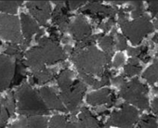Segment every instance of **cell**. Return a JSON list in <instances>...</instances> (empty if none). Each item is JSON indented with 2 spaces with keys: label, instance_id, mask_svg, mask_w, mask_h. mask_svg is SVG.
Instances as JSON below:
<instances>
[{
  "label": "cell",
  "instance_id": "1",
  "mask_svg": "<svg viewBox=\"0 0 158 128\" xmlns=\"http://www.w3.org/2000/svg\"><path fill=\"white\" fill-rule=\"evenodd\" d=\"M110 59V55L99 51L93 46L84 50L73 51L72 55V60L76 65L79 73L87 74L102 75Z\"/></svg>",
  "mask_w": 158,
  "mask_h": 128
},
{
  "label": "cell",
  "instance_id": "2",
  "mask_svg": "<svg viewBox=\"0 0 158 128\" xmlns=\"http://www.w3.org/2000/svg\"><path fill=\"white\" fill-rule=\"evenodd\" d=\"M18 111L23 115L48 114V109L43 100L38 97L36 92L27 84H23L17 91Z\"/></svg>",
  "mask_w": 158,
  "mask_h": 128
},
{
  "label": "cell",
  "instance_id": "3",
  "mask_svg": "<svg viewBox=\"0 0 158 128\" xmlns=\"http://www.w3.org/2000/svg\"><path fill=\"white\" fill-rule=\"evenodd\" d=\"M124 34L134 44H139L143 37L152 31V24L148 16H141L135 21L129 22L128 21L120 24Z\"/></svg>",
  "mask_w": 158,
  "mask_h": 128
},
{
  "label": "cell",
  "instance_id": "4",
  "mask_svg": "<svg viewBox=\"0 0 158 128\" xmlns=\"http://www.w3.org/2000/svg\"><path fill=\"white\" fill-rule=\"evenodd\" d=\"M147 87L140 84L137 78H134L129 83L125 84L121 87L120 97L128 102L138 106L140 109L148 108V99L146 97Z\"/></svg>",
  "mask_w": 158,
  "mask_h": 128
},
{
  "label": "cell",
  "instance_id": "5",
  "mask_svg": "<svg viewBox=\"0 0 158 128\" xmlns=\"http://www.w3.org/2000/svg\"><path fill=\"white\" fill-rule=\"evenodd\" d=\"M0 37L12 43H23L20 33V22L17 17L0 15Z\"/></svg>",
  "mask_w": 158,
  "mask_h": 128
},
{
  "label": "cell",
  "instance_id": "6",
  "mask_svg": "<svg viewBox=\"0 0 158 128\" xmlns=\"http://www.w3.org/2000/svg\"><path fill=\"white\" fill-rule=\"evenodd\" d=\"M138 120L137 110L125 104L122 106L121 110L118 111H114L108 120V125H114L120 128H132L133 124Z\"/></svg>",
  "mask_w": 158,
  "mask_h": 128
},
{
  "label": "cell",
  "instance_id": "7",
  "mask_svg": "<svg viewBox=\"0 0 158 128\" xmlns=\"http://www.w3.org/2000/svg\"><path fill=\"white\" fill-rule=\"evenodd\" d=\"M86 90V85L83 82L77 80L73 82V85L70 89L60 93V98L67 105L69 110L74 111L77 110L79 104L81 103L83 95Z\"/></svg>",
  "mask_w": 158,
  "mask_h": 128
},
{
  "label": "cell",
  "instance_id": "8",
  "mask_svg": "<svg viewBox=\"0 0 158 128\" xmlns=\"http://www.w3.org/2000/svg\"><path fill=\"white\" fill-rule=\"evenodd\" d=\"M39 46L41 47L46 63L54 64L56 62L64 60L66 58L65 52L60 48L59 44L50 38L42 37L39 41Z\"/></svg>",
  "mask_w": 158,
  "mask_h": 128
},
{
  "label": "cell",
  "instance_id": "9",
  "mask_svg": "<svg viewBox=\"0 0 158 128\" xmlns=\"http://www.w3.org/2000/svg\"><path fill=\"white\" fill-rule=\"evenodd\" d=\"M14 74V62L10 57L0 55V91L6 90L11 84Z\"/></svg>",
  "mask_w": 158,
  "mask_h": 128
},
{
  "label": "cell",
  "instance_id": "10",
  "mask_svg": "<svg viewBox=\"0 0 158 128\" xmlns=\"http://www.w3.org/2000/svg\"><path fill=\"white\" fill-rule=\"evenodd\" d=\"M31 14L42 25L48 26L47 21L50 17V5L48 1H31L26 4Z\"/></svg>",
  "mask_w": 158,
  "mask_h": 128
},
{
  "label": "cell",
  "instance_id": "11",
  "mask_svg": "<svg viewBox=\"0 0 158 128\" xmlns=\"http://www.w3.org/2000/svg\"><path fill=\"white\" fill-rule=\"evenodd\" d=\"M82 12L85 14L91 15L94 19H96L99 22L105 16L114 18V16L115 15L117 10L114 8H110V7L102 5L98 1H91L85 7V9L82 10Z\"/></svg>",
  "mask_w": 158,
  "mask_h": 128
},
{
  "label": "cell",
  "instance_id": "12",
  "mask_svg": "<svg viewBox=\"0 0 158 128\" xmlns=\"http://www.w3.org/2000/svg\"><path fill=\"white\" fill-rule=\"evenodd\" d=\"M68 28L73 38L78 42L91 34V27L83 16H77Z\"/></svg>",
  "mask_w": 158,
  "mask_h": 128
},
{
  "label": "cell",
  "instance_id": "13",
  "mask_svg": "<svg viewBox=\"0 0 158 128\" xmlns=\"http://www.w3.org/2000/svg\"><path fill=\"white\" fill-rule=\"evenodd\" d=\"M87 102L93 106L106 103L108 104V107H112L115 103V98L109 88H105L101 91H97L88 95Z\"/></svg>",
  "mask_w": 158,
  "mask_h": 128
},
{
  "label": "cell",
  "instance_id": "14",
  "mask_svg": "<svg viewBox=\"0 0 158 128\" xmlns=\"http://www.w3.org/2000/svg\"><path fill=\"white\" fill-rule=\"evenodd\" d=\"M26 56V64L32 67L33 73L38 72L45 69V58L40 46H35L28 50L25 54Z\"/></svg>",
  "mask_w": 158,
  "mask_h": 128
},
{
  "label": "cell",
  "instance_id": "15",
  "mask_svg": "<svg viewBox=\"0 0 158 128\" xmlns=\"http://www.w3.org/2000/svg\"><path fill=\"white\" fill-rule=\"evenodd\" d=\"M41 97L43 99L46 101L47 105L53 110H61V111H66V109L62 105L60 99L59 97L56 95V93L49 87H42L39 91Z\"/></svg>",
  "mask_w": 158,
  "mask_h": 128
},
{
  "label": "cell",
  "instance_id": "16",
  "mask_svg": "<svg viewBox=\"0 0 158 128\" xmlns=\"http://www.w3.org/2000/svg\"><path fill=\"white\" fill-rule=\"evenodd\" d=\"M22 22H23V35L25 37L26 42L30 43L31 38L33 34L38 31V25L35 22V20H33L29 15L23 13L22 14Z\"/></svg>",
  "mask_w": 158,
  "mask_h": 128
},
{
  "label": "cell",
  "instance_id": "17",
  "mask_svg": "<svg viewBox=\"0 0 158 128\" xmlns=\"http://www.w3.org/2000/svg\"><path fill=\"white\" fill-rule=\"evenodd\" d=\"M79 126L81 128H102L99 122L87 108H82L79 115Z\"/></svg>",
  "mask_w": 158,
  "mask_h": 128
},
{
  "label": "cell",
  "instance_id": "18",
  "mask_svg": "<svg viewBox=\"0 0 158 128\" xmlns=\"http://www.w3.org/2000/svg\"><path fill=\"white\" fill-rule=\"evenodd\" d=\"M73 73L71 70H69V69L63 70L57 78L60 88L62 91L70 89L73 85Z\"/></svg>",
  "mask_w": 158,
  "mask_h": 128
},
{
  "label": "cell",
  "instance_id": "19",
  "mask_svg": "<svg viewBox=\"0 0 158 128\" xmlns=\"http://www.w3.org/2000/svg\"><path fill=\"white\" fill-rule=\"evenodd\" d=\"M50 128H78L76 123L68 122L67 118L62 115H55L49 124Z\"/></svg>",
  "mask_w": 158,
  "mask_h": 128
},
{
  "label": "cell",
  "instance_id": "20",
  "mask_svg": "<svg viewBox=\"0 0 158 128\" xmlns=\"http://www.w3.org/2000/svg\"><path fill=\"white\" fill-rule=\"evenodd\" d=\"M55 72L48 69H43L38 72L34 73V77H33V83L36 84H44L46 82H48L54 77Z\"/></svg>",
  "mask_w": 158,
  "mask_h": 128
},
{
  "label": "cell",
  "instance_id": "21",
  "mask_svg": "<svg viewBox=\"0 0 158 128\" xmlns=\"http://www.w3.org/2000/svg\"><path fill=\"white\" fill-rule=\"evenodd\" d=\"M25 74H26L25 65H24V63L23 62V60L19 59V60L17 61V63H16L15 75L13 76V79H12V82H11L10 86L19 85V84L23 80V78L25 77Z\"/></svg>",
  "mask_w": 158,
  "mask_h": 128
},
{
  "label": "cell",
  "instance_id": "22",
  "mask_svg": "<svg viewBox=\"0 0 158 128\" xmlns=\"http://www.w3.org/2000/svg\"><path fill=\"white\" fill-rule=\"evenodd\" d=\"M142 77L151 85H153L158 80V62L156 60H154L152 65L143 73Z\"/></svg>",
  "mask_w": 158,
  "mask_h": 128
},
{
  "label": "cell",
  "instance_id": "23",
  "mask_svg": "<svg viewBox=\"0 0 158 128\" xmlns=\"http://www.w3.org/2000/svg\"><path fill=\"white\" fill-rule=\"evenodd\" d=\"M0 103H1L4 106V108L7 110V111H8L10 116H12L14 114V111H15V102H14L13 93L10 92L7 98L0 99Z\"/></svg>",
  "mask_w": 158,
  "mask_h": 128
},
{
  "label": "cell",
  "instance_id": "24",
  "mask_svg": "<svg viewBox=\"0 0 158 128\" xmlns=\"http://www.w3.org/2000/svg\"><path fill=\"white\" fill-rule=\"evenodd\" d=\"M23 1H1L0 2V11L14 14L17 11V9L22 5Z\"/></svg>",
  "mask_w": 158,
  "mask_h": 128
},
{
  "label": "cell",
  "instance_id": "25",
  "mask_svg": "<svg viewBox=\"0 0 158 128\" xmlns=\"http://www.w3.org/2000/svg\"><path fill=\"white\" fill-rule=\"evenodd\" d=\"M100 46L102 47V49L105 51L106 54L112 55L113 50H114V37L113 36H102L100 38Z\"/></svg>",
  "mask_w": 158,
  "mask_h": 128
},
{
  "label": "cell",
  "instance_id": "26",
  "mask_svg": "<svg viewBox=\"0 0 158 128\" xmlns=\"http://www.w3.org/2000/svg\"><path fill=\"white\" fill-rule=\"evenodd\" d=\"M27 128H47V119L44 117H32L27 120Z\"/></svg>",
  "mask_w": 158,
  "mask_h": 128
},
{
  "label": "cell",
  "instance_id": "27",
  "mask_svg": "<svg viewBox=\"0 0 158 128\" xmlns=\"http://www.w3.org/2000/svg\"><path fill=\"white\" fill-rule=\"evenodd\" d=\"M139 128H158L155 118L151 115L143 116L139 123Z\"/></svg>",
  "mask_w": 158,
  "mask_h": 128
},
{
  "label": "cell",
  "instance_id": "28",
  "mask_svg": "<svg viewBox=\"0 0 158 128\" xmlns=\"http://www.w3.org/2000/svg\"><path fill=\"white\" fill-rule=\"evenodd\" d=\"M5 53L10 55V56H14L18 59H21L23 57L22 50L17 45H10L5 47Z\"/></svg>",
  "mask_w": 158,
  "mask_h": 128
},
{
  "label": "cell",
  "instance_id": "29",
  "mask_svg": "<svg viewBox=\"0 0 158 128\" xmlns=\"http://www.w3.org/2000/svg\"><path fill=\"white\" fill-rule=\"evenodd\" d=\"M132 6V17L135 19H138L142 16V11H143V4L141 1H132L130 3Z\"/></svg>",
  "mask_w": 158,
  "mask_h": 128
},
{
  "label": "cell",
  "instance_id": "30",
  "mask_svg": "<svg viewBox=\"0 0 158 128\" xmlns=\"http://www.w3.org/2000/svg\"><path fill=\"white\" fill-rule=\"evenodd\" d=\"M140 72V67L139 66H134L131 64H127L125 66V75L127 76H133L138 74Z\"/></svg>",
  "mask_w": 158,
  "mask_h": 128
},
{
  "label": "cell",
  "instance_id": "31",
  "mask_svg": "<svg viewBox=\"0 0 158 128\" xmlns=\"http://www.w3.org/2000/svg\"><path fill=\"white\" fill-rule=\"evenodd\" d=\"M9 116L10 115L4 107H2L1 109H0V128H3L6 125L7 121L9 119Z\"/></svg>",
  "mask_w": 158,
  "mask_h": 128
},
{
  "label": "cell",
  "instance_id": "32",
  "mask_svg": "<svg viewBox=\"0 0 158 128\" xmlns=\"http://www.w3.org/2000/svg\"><path fill=\"white\" fill-rule=\"evenodd\" d=\"M117 40H116V47L119 50H124L127 48V44L126 41V38L122 34H117Z\"/></svg>",
  "mask_w": 158,
  "mask_h": 128
},
{
  "label": "cell",
  "instance_id": "33",
  "mask_svg": "<svg viewBox=\"0 0 158 128\" xmlns=\"http://www.w3.org/2000/svg\"><path fill=\"white\" fill-rule=\"evenodd\" d=\"M124 61H125V57L120 53L117 54L114 58V67H115V68L120 67L121 65L124 64Z\"/></svg>",
  "mask_w": 158,
  "mask_h": 128
},
{
  "label": "cell",
  "instance_id": "34",
  "mask_svg": "<svg viewBox=\"0 0 158 128\" xmlns=\"http://www.w3.org/2000/svg\"><path fill=\"white\" fill-rule=\"evenodd\" d=\"M85 3H86V1H83V0H77V1H69V3H67V8L69 7V9L71 10H75L78 7L84 5Z\"/></svg>",
  "mask_w": 158,
  "mask_h": 128
},
{
  "label": "cell",
  "instance_id": "35",
  "mask_svg": "<svg viewBox=\"0 0 158 128\" xmlns=\"http://www.w3.org/2000/svg\"><path fill=\"white\" fill-rule=\"evenodd\" d=\"M80 76L84 79V81L87 83V84H89V85H90V86H93V85L95 84V82L97 81L91 74H80Z\"/></svg>",
  "mask_w": 158,
  "mask_h": 128
},
{
  "label": "cell",
  "instance_id": "36",
  "mask_svg": "<svg viewBox=\"0 0 158 128\" xmlns=\"http://www.w3.org/2000/svg\"><path fill=\"white\" fill-rule=\"evenodd\" d=\"M149 10L153 16H158V1H149Z\"/></svg>",
  "mask_w": 158,
  "mask_h": 128
},
{
  "label": "cell",
  "instance_id": "37",
  "mask_svg": "<svg viewBox=\"0 0 158 128\" xmlns=\"http://www.w3.org/2000/svg\"><path fill=\"white\" fill-rule=\"evenodd\" d=\"M114 23V18H111L107 22L102 23V24H100L99 27L102 28L104 32H107V31H109L112 28V26H113Z\"/></svg>",
  "mask_w": 158,
  "mask_h": 128
},
{
  "label": "cell",
  "instance_id": "38",
  "mask_svg": "<svg viewBox=\"0 0 158 128\" xmlns=\"http://www.w3.org/2000/svg\"><path fill=\"white\" fill-rule=\"evenodd\" d=\"M10 128H27V119H21L17 122L13 123Z\"/></svg>",
  "mask_w": 158,
  "mask_h": 128
},
{
  "label": "cell",
  "instance_id": "39",
  "mask_svg": "<svg viewBox=\"0 0 158 128\" xmlns=\"http://www.w3.org/2000/svg\"><path fill=\"white\" fill-rule=\"evenodd\" d=\"M113 81V84L116 86H123L125 85V79L123 76H117V77H114L112 79Z\"/></svg>",
  "mask_w": 158,
  "mask_h": 128
},
{
  "label": "cell",
  "instance_id": "40",
  "mask_svg": "<svg viewBox=\"0 0 158 128\" xmlns=\"http://www.w3.org/2000/svg\"><path fill=\"white\" fill-rule=\"evenodd\" d=\"M49 34H50V39L57 42L58 41V38H59V34L57 33V30L54 28V27H49Z\"/></svg>",
  "mask_w": 158,
  "mask_h": 128
},
{
  "label": "cell",
  "instance_id": "41",
  "mask_svg": "<svg viewBox=\"0 0 158 128\" xmlns=\"http://www.w3.org/2000/svg\"><path fill=\"white\" fill-rule=\"evenodd\" d=\"M128 53H129V55L133 56V58L139 57V55H140V47L139 48H128Z\"/></svg>",
  "mask_w": 158,
  "mask_h": 128
},
{
  "label": "cell",
  "instance_id": "42",
  "mask_svg": "<svg viewBox=\"0 0 158 128\" xmlns=\"http://www.w3.org/2000/svg\"><path fill=\"white\" fill-rule=\"evenodd\" d=\"M152 110H153V112L158 114V98L154 99L152 102Z\"/></svg>",
  "mask_w": 158,
  "mask_h": 128
},
{
  "label": "cell",
  "instance_id": "43",
  "mask_svg": "<svg viewBox=\"0 0 158 128\" xmlns=\"http://www.w3.org/2000/svg\"><path fill=\"white\" fill-rule=\"evenodd\" d=\"M43 34H44V31H43V30H39V32H38V34H37V35H36V37H35V40L38 42V41L41 39V37H42Z\"/></svg>",
  "mask_w": 158,
  "mask_h": 128
},
{
  "label": "cell",
  "instance_id": "44",
  "mask_svg": "<svg viewBox=\"0 0 158 128\" xmlns=\"http://www.w3.org/2000/svg\"><path fill=\"white\" fill-rule=\"evenodd\" d=\"M62 42L65 43V44H66V43H69V42H70V38H69V37H63Z\"/></svg>",
  "mask_w": 158,
  "mask_h": 128
},
{
  "label": "cell",
  "instance_id": "45",
  "mask_svg": "<svg viewBox=\"0 0 158 128\" xmlns=\"http://www.w3.org/2000/svg\"><path fill=\"white\" fill-rule=\"evenodd\" d=\"M65 50L71 53V52L73 51V48H72V47H71L70 46H65Z\"/></svg>",
  "mask_w": 158,
  "mask_h": 128
},
{
  "label": "cell",
  "instance_id": "46",
  "mask_svg": "<svg viewBox=\"0 0 158 128\" xmlns=\"http://www.w3.org/2000/svg\"><path fill=\"white\" fill-rule=\"evenodd\" d=\"M152 41H153V42H155V43H158V34H155V35L153 36Z\"/></svg>",
  "mask_w": 158,
  "mask_h": 128
},
{
  "label": "cell",
  "instance_id": "47",
  "mask_svg": "<svg viewBox=\"0 0 158 128\" xmlns=\"http://www.w3.org/2000/svg\"><path fill=\"white\" fill-rule=\"evenodd\" d=\"M155 26L158 28V19H157V20H156V22H155Z\"/></svg>",
  "mask_w": 158,
  "mask_h": 128
},
{
  "label": "cell",
  "instance_id": "48",
  "mask_svg": "<svg viewBox=\"0 0 158 128\" xmlns=\"http://www.w3.org/2000/svg\"><path fill=\"white\" fill-rule=\"evenodd\" d=\"M155 92H156V93H157V94H158V87H157V88H156V89H155Z\"/></svg>",
  "mask_w": 158,
  "mask_h": 128
},
{
  "label": "cell",
  "instance_id": "49",
  "mask_svg": "<svg viewBox=\"0 0 158 128\" xmlns=\"http://www.w3.org/2000/svg\"><path fill=\"white\" fill-rule=\"evenodd\" d=\"M102 128H105V127H102Z\"/></svg>",
  "mask_w": 158,
  "mask_h": 128
},
{
  "label": "cell",
  "instance_id": "50",
  "mask_svg": "<svg viewBox=\"0 0 158 128\" xmlns=\"http://www.w3.org/2000/svg\"><path fill=\"white\" fill-rule=\"evenodd\" d=\"M157 56H158V54H157Z\"/></svg>",
  "mask_w": 158,
  "mask_h": 128
}]
</instances>
